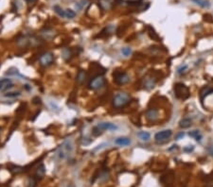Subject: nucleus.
Returning <instances> with one entry per match:
<instances>
[{
	"label": "nucleus",
	"instance_id": "f257e3e1",
	"mask_svg": "<svg viewBox=\"0 0 213 187\" xmlns=\"http://www.w3.org/2000/svg\"><path fill=\"white\" fill-rule=\"evenodd\" d=\"M130 101H131V96H130V95L124 92H120V93H117L114 96L113 105L116 109H120V108L126 106Z\"/></svg>",
	"mask_w": 213,
	"mask_h": 187
},
{
	"label": "nucleus",
	"instance_id": "f03ea898",
	"mask_svg": "<svg viewBox=\"0 0 213 187\" xmlns=\"http://www.w3.org/2000/svg\"><path fill=\"white\" fill-rule=\"evenodd\" d=\"M174 95L178 99L186 100L189 98L191 93H189L188 88L183 83H176L174 85Z\"/></svg>",
	"mask_w": 213,
	"mask_h": 187
},
{
	"label": "nucleus",
	"instance_id": "7ed1b4c3",
	"mask_svg": "<svg viewBox=\"0 0 213 187\" xmlns=\"http://www.w3.org/2000/svg\"><path fill=\"white\" fill-rule=\"evenodd\" d=\"M171 135H173V131H171L170 130H162V131H159L155 135V143L158 144V145L166 144L167 142H169Z\"/></svg>",
	"mask_w": 213,
	"mask_h": 187
},
{
	"label": "nucleus",
	"instance_id": "20e7f679",
	"mask_svg": "<svg viewBox=\"0 0 213 187\" xmlns=\"http://www.w3.org/2000/svg\"><path fill=\"white\" fill-rule=\"evenodd\" d=\"M113 77H114V82L117 85H124L127 82H129L130 77L127 75V73L123 71H115L113 73Z\"/></svg>",
	"mask_w": 213,
	"mask_h": 187
},
{
	"label": "nucleus",
	"instance_id": "39448f33",
	"mask_svg": "<svg viewBox=\"0 0 213 187\" xmlns=\"http://www.w3.org/2000/svg\"><path fill=\"white\" fill-rule=\"evenodd\" d=\"M105 84V78L102 75L95 76L93 78H91V80L88 84V87L92 90H99L102 89Z\"/></svg>",
	"mask_w": 213,
	"mask_h": 187
},
{
	"label": "nucleus",
	"instance_id": "423d86ee",
	"mask_svg": "<svg viewBox=\"0 0 213 187\" xmlns=\"http://www.w3.org/2000/svg\"><path fill=\"white\" fill-rule=\"evenodd\" d=\"M53 61H54V56L50 52H46L40 57V63L44 66L50 65L53 63Z\"/></svg>",
	"mask_w": 213,
	"mask_h": 187
},
{
	"label": "nucleus",
	"instance_id": "0eeeda50",
	"mask_svg": "<svg viewBox=\"0 0 213 187\" xmlns=\"http://www.w3.org/2000/svg\"><path fill=\"white\" fill-rule=\"evenodd\" d=\"M158 111L156 109H149L146 112V117L150 122H155L158 119Z\"/></svg>",
	"mask_w": 213,
	"mask_h": 187
},
{
	"label": "nucleus",
	"instance_id": "6e6552de",
	"mask_svg": "<svg viewBox=\"0 0 213 187\" xmlns=\"http://www.w3.org/2000/svg\"><path fill=\"white\" fill-rule=\"evenodd\" d=\"M99 128L102 130H115L117 129V127L115 124L108 123V122H102L98 125Z\"/></svg>",
	"mask_w": 213,
	"mask_h": 187
},
{
	"label": "nucleus",
	"instance_id": "1a4fd4ad",
	"mask_svg": "<svg viewBox=\"0 0 213 187\" xmlns=\"http://www.w3.org/2000/svg\"><path fill=\"white\" fill-rule=\"evenodd\" d=\"M213 93V88L211 87H209V86H205L201 89L200 91V96H201V99H204L205 98H206L208 95H209L210 94Z\"/></svg>",
	"mask_w": 213,
	"mask_h": 187
},
{
	"label": "nucleus",
	"instance_id": "9d476101",
	"mask_svg": "<svg viewBox=\"0 0 213 187\" xmlns=\"http://www.w3.org/2000/svg\"><path fill=\"white\" fill-rule=\"evenodd\" d=\"M192 124V121H191V118H183L180 120V122H179V127L181 129H188L189 128V127L191 126Z\"/></svg>",
	"mask_w": 213,
	"mask_h": 187
},
{
	"label": "nucleus",
	"instance_id": "9b49d317",
	"mask_svg": "<svg viewBox=\"0 0 213 187\" xmlns=\"http://www.w3.org/2000/svg\"><path fill=\"white\" fill-rule=\"evenodd\" d=\"M116 144L121 147H126L131 144V141H130V139L127 137H120L116 140Z\"/></svg>",
	"mask_w": 213,
	"mask_h": 187
},
{
	"label": "nucleus",
	"instance_id": "f8f14e48",
	"mask_svg": "<svg viewBox=\"0 0 213 187\" xmlns=\"http://www.w3.org/2000/svg\"><path fill=\"white\" fill-rule=\"evenodd\" d=\"M11 80L9 78H3V80H0V90L3 91V90L8 89L9 87H11Z\"/></svg>",
	"mask_w": 213,
	"mask_h": 187
},
{
	"label": "nucleus",
	"instance_id": "ddd939ff",
	"mask_svg": "<svg viewBox=\"0 0 213 187\" xmlns=\"http://www.w3.org/2000/svg\"><path fill=\"white\" fill-rule=\"evenodd\" d=\"M147 31H148V34H149L150 37L152 39V40H155V41H158L159 40V36L158 34L155 32V31L153 29V28H152L151 26H148L147 27Z\"/></svg>",
	"mask_w": 213,
	"mask_h": 187
},
{
	"label": "nucleus",
	"instance_id": "4468645a",
	"mask_svg": "<svg viewBox=\"0 0 213 187\" xmlns=\"http://www.w3.org/2000/svg\"><path fill=\"white\" fill-rule=\"evenodd\" d=\"M188 135L191 136L193 139H195L196 141H201L202 140V134L200 133L199 130H192L188 132Z\"/></svg>",
	"mask_w": 213,
	"mask_h": 187
},
{
	"label": "nucleus",
	"instance_id": "2eb2a0df",
	"mask_svg": "<svg viewBox=\"0 0 213 187\" xmlns=\"http://www.w3.org/2000/svg\"><path fill=\"white\" fill-rule=\"evenodd\" d=\"M192 1L195 4H197L198 6H200V7H202L204 9H209L210 7L209 2L206 1V0H192Z\"/></svg>",
	"mask_w": 213,
	"mask_h": 187
},
{
	"label": "nucleus",
	"instance_id": "dca6fc26",
	"mask_svg": "<svg viewBox=\"0 0 213 187\" xmlns=\"http://www.w3.org/2000/svg\"><path fill=\"white\" fill-rule=\"evenodd\" d=\"M86 72L84 71V70H80L78 72V75H77V81L79 83H82L86 78Z\"/></svg>",
	"mask_w": 213,
	"mask_h": 187
},
{
	"label": "nucleus",
	"instance_id": "f3484780",
	"mask_svg": "<svg viewBox=\"0 0 213 187\" xmlns=\"http://www.w3.org/2000/svg\"><path fill=\"white\" fill-rule=\"evenodd\" d=\"M138 137L140 138L142 141H145V142L149 141V140L151 139L150 133H149V132H146V131H141V132H139V133H138Z\"/></svg>",
	"mask_w": 213,
	"mask_h": 187
},
{
	"label": "nucleus",
	"instance_id": "a211bd4d",
	"mask_svg": "<svg viewBox=\"0 0 213 187\" xmlns=\"http://www.w3.org/2000/svg\"><path fill=\"white\" fill-rule=\"evenodd\" d=\"M155 81L152 80V78H146V82L144 85L148 89H152L155 87Z\"/></svg>",
	"mask_w": 213,
	"mask_h": 187
},
{
	"label": "nucleus",
	"instance_id": "6ab92c4d",
	"mask_svg": "<svg viewBox=\"0 0 213 187\" xmlns=\"http://www.w3.org/2000/svg\"><path fill=\"white\" fill-rule=\"evenodd\" d=\"M142 2H143L142 0H128L127 4L129 6H135H135H141L142 4H143Z\"/></svg>",
	"mask_w": 213,
	"mask_h": 187
},
{
	"label": "nucleus",
	"instance_id": "aec40b11",
	"mask_svg": "<svg viewBox=\"0 0 213 187\" xmlns=\"http://www.w3.org/2000/svg\"><path fill=\"white\" fill-rule=\"evenodd\" d=\"M54 10L56 11V13H58L60 16L62 17H66V10H64L62 8H60L59 6H55L54 7Z\"/></svg>",
	"mask_w": 213,
	"mask_h": 187
},
{
	"label": "nucleus",
	"instance_id": "412c9836",
	"mask_svg": "<svg viewBox=\"0 0 213 187\" xmlns=\"http://www.w3.org/2000/svg\"><path fill=\"white\" fill-rule=\"evenodd\" d=\"M92 133H93L94 136H99L100 134L102 133V130H100V129L99 128V127L97 126V127H94V128H93Z\"/></svg>",
	"mask_w": 213,
	"mask_h": 187
},
{
	"label": "nucleus",
	"instance_id": "4be33fe9",
	"mask_svg": "<svg viewBox=\"0 0 213 187\" xmlns=\"http://www.w3.org/2000/svg\"><path fill=\"white\" fill-rule=\"evenodd\" d=\"M187 70H188V65L184 64V65H182L181 67L178 68V70H177V73H178L179 75H183V74L186 73Z\"/></svg>",
	"mask_w": 213,
	"mask_h": 187
},
{
	"label": "nucleus",
	"instance_id": "5701e85b",
	"mask_svg": "<svg viewBox=\"0 0 213 187\" xmlns=\"http://www.w3.org/2000/svg\"><path fill=\"white\" fill-rule=\"evenodd\" d=\"M75 15H76V13H74L72 10H66V17H67V18H74Z\"/></svg>",
	"mask_w": 213,
	"mask_h": 187
},
{
	"label": "nucleus",
	"instance_id": "b1692460",
	"mask_svg": "<svg viewBox=\"0 0 213 187\" xmlns=\"http://www.w3.org/2000/svg\"><path fill=\"white\" fill-rule=\"evenodd\" d=\"M204 20L206 21V22H209V23H212L213 22V18H212V16L210 15V14H209V13H206V14H204Z\"/></svg>",
	"mask_w": 213,
	"mask_h": 187
},
{
	"label": "nucleus",
	"instance_id": "393cba45",
	"mask_svg": "<svg viewBox=\"0 0 213 187\" xmlns=\"http://www.w3.org/2000/svg\"><path fill=\"white\" fill-rule=\"evenodd\" d=\"M121 52L124 56H129L130 54H131V49H130L129 47H125V48H122Z\"/></svg>",
	"mask_w": 213,
	"mask_h": 187
},
{
	"label": "nucleus",
	"instance_id": "a878e982",
	"mask_svg": "<svg viewBox=\"0 0 213 187\" xmlns=\"http://www.w3.org/2000/svg\"><path fill=\"white\" fill-rule=\"evenodd\" d=\"M18 95H20V93H16V92L5 94V96H7V98H14V96H18Z\"/></svg>",
	"mask_w": 213,
	"mask_h": 187
},
{
	"label": "nucleus",
	"instance_id": "bb28decb",
	"mask_svg": "<svg viewBox=\"0 0 213 187\" xmlns=\"http://www.w3.org/2000/svg\"><path fill=\"white\" fill-rule=\"evenodd\" d=\"M193 149H194L193 146H188V148H184V150H185L186 152H191V151H192Z\"/></svg>",
	"mask_w": 213,
	"mask_h": 187
},
{
	"label": "nucleus",
	"instance_id": "cd10ccee",
	"mask_svg": "<svg viewBox=\"0 0 213 187\" xmlns=\"http://www.w3.org/2000/svg\"><path fill=\"white\" fill-rule=\"evenodd\" d=\"M182 137H184V132H180V133H178L176 135V139H180V138Z\"/></svg>",
	"mask_w": 213,
	"mask_h": 187
},
{
	"label": "nucleus",
	"instance_id": "c85d7f7f",
	"mask_svg": "<svg viewBox=\"0 0 213 187\" xmlns=\"http://www.w3.org/2000/svg\"><path fill=\"white\" fill-rule=\"evenodd\" d=\"M208 150H209V154L213 156V146H212V147H210V148H208Z\"/></svg>",
	"mask_w": 213,
	"mask_h": 187
},
{
	"label": "nucleus",
	"instance_id": "c756f323",
	"mask_svg": "<svg viewBox=\"0 0 213 187\" xmlns=\"http://www.w3.org/2000/svg\"><path fill=\"white\" fill-rule=\"evenodd\" d=\"M26 1L28 2V3H35L37 1V0H26Z\"/></svg>",
	"mask_w": 213,
	"mask_h": 187
},
{
	"label": "nucleus",
	"instance_id": "7c9ffc66",
	"mask_svg": "<svg viewBox=\"0 0 213 187\" xmlns=\"http://www.w3.org/2000/svg\"><path fill=\"white\" fill-rule=\"evenodd\" d=\"M67 187H75V186H74L73 184H71V183H70V184H68V185H67Z\"/></svg>",
	"mask_w": 213,
	"mask_h": 187
}]
</instances>
